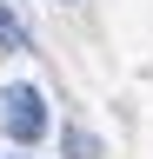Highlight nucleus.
Returning a JSON list of instances; mask_svg holds the SVG:
<instances>
[{"mask_svg": "<svg viewBox=\"0 0 153 159\" xmlns=\"http://www.w3.org/2000/svg\"><path fill=\"white\" fill-rule=\"evenodd\" d=\"M0 126H7L13 146H40V133H47V93L27 86V80H7V86H0Z\"/></svg>", "mask_w": 153, "mask_h": 159, "instance_id": "f257e3e1", "label": "nucleus"}, {"mask_svg": "<svg viewBox=\"0 0 153 159\" xmlns=\"http://www.w3.org/2000/svg\"><path fill=\"white\" fill-rule=\"evenodd\" d=\"M0 53H33V33H27V20L0 0Z\"/></svg>", "mask_w": 153, "mask_h": 159, "instance_id": "f03ea898", "label": "nucleus"}, {"mask_svg": "<svg viewBox=\"0 0 153 159\" xmlns=\"http://www.w3.org/2000/svg\"><path fill=\"white\" fill-rule=\"evenodd\" d=\"M67 152L73 159H100V139H93L87 126H67Z\"/></svg>", "mask_w": 153, "mask_h": 159, "instance_id": "7ed1b4c3", "label": "nucleus"}]
</instances>
